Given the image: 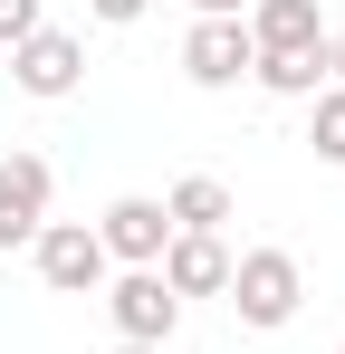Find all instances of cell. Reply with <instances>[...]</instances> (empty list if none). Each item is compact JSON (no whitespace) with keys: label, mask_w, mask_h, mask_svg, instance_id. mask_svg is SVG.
Returning <instances> with one entry per match:
<instances>
[{"label":"cell","mask_w":345,"mask_h":354,"mask_svg":"<svg viewBox=\"0 0 345 354\" xmlns=\"http://www.w3.org/2000/svg\"><path fill=\"white\" fill-rule=\"evenodd\" d=\"M230 306H240V326H259V335H278L288 316L307 306V268L288 259V249H240L230 259Z\"/></svg>","instance_id":"cell-1"},{"label":"cell","mask_w":345,"mask_h":354,"mask_svg":"<svg viewBox=\"0 0 345 354\" xmlns=\"http://www.w3.org/2000/svg\"><path fill=\"white\" fill-rule=\"evenodd\" d=\"M29 259H39V278H48L57 297H96L106 288V239H96V221H39V239H29Z\"/></svg>","instance_id":"cell-2"},{"label":"cell","mask_w":345,"mask_h":354,"mask_svg":"<svg viewBox=\"0 0 345 354\" xmlns=\"http://www.w3.org/2000/svg\"><path fill=\"white\" fill-rule=\"evenodd\" d=\"M10 86L39 96V106L77 96V86H87V39H67V29H29V39L10 48Z\"/></svg>","instance_id":"cell-3"},{"label":"cell","mask_w":345,"mask_h":354,"mask_svg":"<svg viewBox=\"0 0 345 354\" xmlns=\"http://www.w3.org/2000/svg\"><path fill=\"white\" fill-rule=\"evenodd\" d=\"M106 316L125 345H172V326H182V297L154 278V268H125V278H106Z\"/></svg>","instance_id":"cell-4"},{"label":"cell","mask_w":345,"mask_h":354,"mask_svg":"<svg viewBox=\"0 0 345 354\" xmlns=\"http://www.w3.org/2000/svg\"><path fill=\"white\" fill-rule=\"evenodd\" d=\"M48 153H0V249H29L39 239V221H48Z\"/></svg>","instance_id":"cell-5"},{"label":"cell","mask_w":345,"mask_h":354,"mask_svg":"<svg viewBox=\"0 0 345 354\" xmlns=\"http://www.w3.org/2000/svg\"><path fill=\"white\" fill-rule=\"evenodd\" d=\"M96 239H106L115 268H154V259H163V239H172V221H163V201H154V192H125V201L96 211Z\"/></svg>","instance_id":"cell-6"},{"label":"cell","mask_w":345,"mask_h":354,"mask_svg":"<svg viewBox=\"0 0 345 354\" xmlns=\"http://www.w3.org/2000/svg\"><path fill=\"white\" fill-rule=\"evenodd\" d=\"M249 67H259V48H249L240 19H192V39H182V77H192V86L221 96V86H240Z\"/></svg>","instance_id":"cell-7"},{"label":"cell","mask_w":345,"mask_h":354,"mask_svg":"<svg viewBox=\"0 0 345 354\" xmlns=\"http://www.w3.org/2000/svg\"><path fill=\"white\" fill-rule=\"evenodd\" d=\"M240 29H249L259 58H307V48H326V10H317V0H249Z\"/></svg>","instance_id":"cell-8"},{"label":"cell","mask_w":345,"mask_h":354,"mask_svg":"<svg viewBox=\"0 0 345 354\" xmlns=\"http://www.w3.org/2000/svg\"><path fill=\"white\" fill-rule=\"evenodd\" d=\"M154 278H163L172 297H221V288H230V239H192V230H172L163 259H154Z\"/></svg>","instance_id":"cell-9"},{"label":"cell","mask_w":345,"mask_h":354,"mask_svg":"<svg viewBox=\"0 0 345 354\" xmlns=\"http://www.w3.org/2000/svg\"><path fill=\"white\" fill-rule=\"evenodd\" d=\"M163 221H172V230H192V239H221L230 192H221L211 173H192V182H172V192H163Z\"/></svg>","instance_id":"cell-10"},{"label":"cell","mask_w":345,"mask_h":354,"mask_svg":"<svg viewBox=\"0 0 345 354\" xmlns=\"http://www.w3.org/2000/svg\"><path fill=\"white\" fill-rule=\"evenodd\" d=\"M249 77H259L269 96H288V106H307V96L326 86V48H307V58H259Z\"/></svg>","instance_id":"cell-11"},{"label":"cell","mask_w":345,"mask_h":354,"mask_svg":"<svg viewBox=\"0 0 345 354\" xmlns=\"http://www.w3.org/2000/svg\"><path fill=\"white\" fill-rule=\"evenodd\" d=\"M307 144H317V163L345 173V86H317L307 96Z\"/></svg>","instance_id":"cell-12"},{"label":"cell","mask_w":345,"mask_h":354,"mask_svg":"<svg viewBox=\"0 0 345 354\" xmlns=\"http://www.w3.org/2000/svg\"><path fill=\"white\" fill-rule=\"evenodd\" d=\"M29 29H48V19H39V0H0V48H19Z\"/></svg>","instance_id":"cell-13"},{"label":"cell","mask_w":345,"mask_h":354,"mask_svg":"<svg viewBox=\"0 0 345 354\" xmlns=\"http://www.w3.org/2000/svg\"><path fill=\"white\" fill-rule=\"evenodd\" d=\"M87 10H96V19H106V29H134V19H144V10H154V0H87Z\"/></svg>","instance_id":"cell-14"},{"label":"cell","mask_w":345,"mask_h":354,"mask_svg":"<svg viewBox=\"0 0 345 354\" xmlns=\"http://www.w3.org/2000/svg\"><path fill=\"white\" fill-rule=\"evenodd\" d=\"M326 86H345V29H326Z\"/></svg>","instance_id":"cell-15"},{"label":"cell","mask_w":345,"mask_h":354,"mask_svg":"<svg viewBox=\"0 0 345 354\" xmlns=\"http://www.w3.org/2000/svg\"><path fill=\"white\" fill-rule=\"evenodd\" d=\"M192 10H202V19H240L249 0H192Z\"/></svg>","instance_id":"cell-16"},{"label":"cell","mask_w":345,"mask_h":354,"mask_svg":"<svg viewBox=\"0 0 345 354\" xmlns=\"http://www.w3.org/2000/svg\"><path fill=\"white\" fill-rule=\"evenodd\" d=\"M115 354H163V345H115Z\"/></svg>","instance_id":"cell-17"}]
</instances>
